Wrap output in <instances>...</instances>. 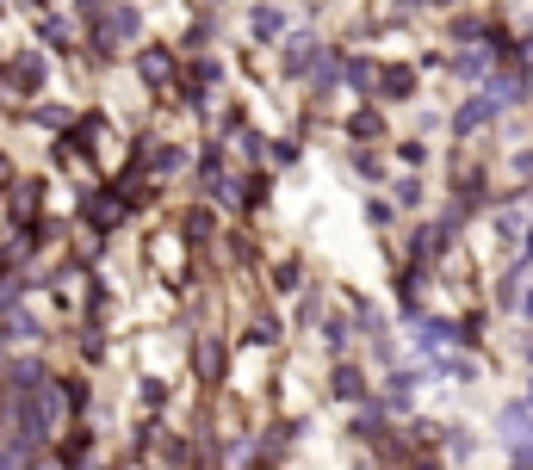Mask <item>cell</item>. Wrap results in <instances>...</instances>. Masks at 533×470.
<instances>
[{
  "mask_svg": "<svg viewBox=\"0 0 533 470\" xmlns=\"http://www.w3.org/2000/svg\"><path fill=\"white\" fill-rule=\"evenodd\" d=\"M100 32H106V44H131V37H137V13H131V6H118V13L100 19Z\"/></svg>",
  "mask_w": 533,
  "mask_h": 470,
  "instance_id": "obj_1",
  "label": "cell"
},
{
  "mask_svg": "<svg viewBox=\"0 0 533 470\" xmlns=\"http://www.w3.org/2000/svg\"><path fill=\"white\" fill-rule=\"evenodd\" d=\"M502 105L490 100V93H484V100H471V105H459V118H453V124H459V136L465 131H478V124H490V118H497Z\"/></svg>",
  "mask_w": 533,
  "mask_h": 470,
  "instance_id": "obj_2",
  "label": "cell"
},
{
  "mask_svg": "<svg viewBox=\"0 0 533 470\" xmlns=\"http://www.w3.org/2000/svg\"><path fill=\"white\" fill-rule=\"evenodd\" d=\"M490 100L497 105H521L528 100V81H521V74H497V81H490Z\"/></svg>",
  "mask_w": 533,
  "mask_h": 470,
  "instance_id": "obj_3",
  "label": "cell"
},
{
  "mask_svg": "<svg viewBox=\"0 0 533 470\" xmlns=\"http://www.w3.org/2000/svg\"><path fill=\"white\" fill-rule=\"evenodd\" d=\"M143 81H149V87H168V81H174V63H168L162 50H143Z\"/></svg>",
  "mask_w": 533,
  "mask_h": 470,
  "instance_id": "obj_4",
  "label": "cell"
},
{
  "mask_svg": "<svg viewBox=\"0 0 533 470\" xmlns=\"http://www.w3.org/2000/svg\"><path fill=\"white\" fill-rule=\"evenodd\" d=\"M379 81H385V87H379L385 100H410V93H416V74H410V68H385Z\"/></svg>",
  "mask_w": 533,
  "mask_h": 470,
  "instance_id": "obj_5",
  "label": "cell"
},
{
  "mask_svg": "<svg viewBox=\"0 0 533 470\" xmlns=\"http://www.w3.org/2000/svg\"><path fill=\"white\" fill-rule=\"evenodd\" d=\"M280 32H285V13H273V6H254V37H261V44H273Z\"/></svg>",
  "mask_w": 533,
  "mask_h": 470,
  "instance_id": "obj_6",
  "label": "cell"
},
{
  "mask_svg": "<svg viewBox=\"0 0 533 470\" xmlns=\"http://www.w3.org/2000/svg\"><path fill=\"white\" fill-rule=\"evenodd\" d=\"M311 63H317V37H304V32H298V44L285 50V68L298 74V68H311Z\"/></svg>",
  "mask_w": 533,
  "mask_h": 470,
  "instance_id": "obj_7",
  "label": "cell"
},
{
  "mask_svg": "<svg viewBox=\"0 0 533 470\" xmlns=\"http://www.w3.org/2000/svg\"><path fill=\"white\" fill-rule=\"evenodd\" d=\"M459 74L465 81H484L490 74V50H459Z\"/></svg>",
  "mask_w": 533,
  "mask_h": 470,
  "instance_id": "obj_8",
  "label": "cell"
},
{
  "mask_svg": "<svg viewBox=\"0 0 533 470\" xmlns=\"http://www.w3.org/2000/svg\"><path fill=\"white\" fill-rule=\"evenodd\" d=\"M13 81H25L19 93H37V81H44V63H37V56H25V63H13Z\"/></svg>",
  "mask_w": 533,
  "mask_h": 470,
  "instance_id": "obj_9",
  "label": "cell"
},
{
  "mask_svg": "<svg viewBox=\"0 0 533 470\" xmlns=\"http://www.w3.org/2000/svg\"><path fill=\"white\" fill-rule=\"evenodd\" d=\"M360 390H366V384H360V371H348V366L335 371V397H348V403H354Z\"/></svg>",
  "mask_w": 533,
  "mask_h": 470,
  "instance_id": "obj_10",
  "label": "cell"
},
{
  "mask_svg": "<svg viewBox=\"0 0 533 470\" xmlns=\"http://www.w3.org/2000/svg\"><path fill=\"white\" fill-rule=\"evenodd\" d=\"M354 136H366V142H379V136H385V124H379V112H360V118H354Z\"/></svg>",
  "mask_w": 533,
  "mask_h": 470,
  "instance_id": "obj_11",
  "label": "cell"
},
{
  "mask_svg": "<svg viewBox=\"0 0 533 470\" xmlns=\"http://www.w3.org/2000/svg\"><path fill=\"white\" fill-rule=\"evenodd\" d=\"M0 180H6V155H0Z\"/></svg>",
  "mask_w": 533,
  "mask_h": 470,
  "instance_id": "obj_12",
  "label": "cell"
},
{
  "mask_svg": "<svg viewBox=\"0 0 533 470\" xmlns=\"http://www.w3.org/2000/svg\"><path fill=\"white\" fill-rule=\"evenodd\" d=\"M528 309H533V291H528Z\"/></svg>",
  "mask_w": 533,
  "mask_h": 470,
  "instance_id": "obj_13",
  "label": "cell"
},
{
  "mask_svg": "<svg viewBox=\"0 0 533 470\" xmlns=\"http://www.w3.org/2000/svg\"><path fill=\"white\" fill-rule=\"evenodd\" d=\"M0 6H6V0H0Z\"/></svg>",
  "mask_w": 533,
  "mask_h": 470,
  "instance_id": "obj_14",
  "label": "cell"
}]
</instances>
